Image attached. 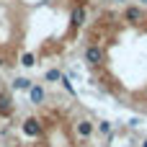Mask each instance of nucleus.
I'll use <instances>...</instances> for the list:
<instances>
[{"label": "nucleus", "mask_w": 147, "mask_h": 147, "mask_svg": "<svg viewBox=\"0 0 147 147\" xmlns=\"http://www.w3.org/2000/svg\"><path fill=\"white\" fill-rule=\"evenodd\" d=\"M80 54L88 80L119 106L147 114V5L96 8Z\"/></svg>", "instance_id": "obj_1"}, {"label": "nucleus", "mask_w": 147, "mask_h": 147, "mask_svg": "<svg viewBox=\"0 0 147 147\" xmlns=\"http://www.w3.org/2000/svg\"><path fill=\"white\" fill-rule=\"evenodd\" d=\"M93 13L96 0H0V70L65 62Z\"/></svg>", "instance_id": "obj_2"}, {"label": "nucleus", "mask_w": 147, "mask_h": 147, "mask_svg": "<svg viewBox=\"0 0 147 147\" xmlns=\"http://www.w3.org/2000/svg\"><path fill=\"white\" fill-rule=\"evenodd\" d=\"M16 116H18L16 90H13V85L8 83V78H5L3 70H0V147H3V142L10 140L13 127H16V124H13Z\"/></svg>", "instance_id": "obj_3"}]
</instances>
